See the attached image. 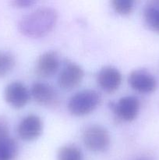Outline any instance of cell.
Here are the masks:
<instances>
[{
  "mask_svg": "<svg viewBox=\"0 0 159 160\" xmlns=\"http://www.w3.org/2000/svg\"><path fill=\"white\" fill-rule=\"evenodd\" d=\"M58 12L51 6H40L23 16L18 23V29L24 36L38 38L46 35L55 26Z\"/></svg>",
  "mask_w": 159,
  "mask_h": 160,
  "instance_id": "obj_1",
  "label": "cell"
},
{
  "mask_svg": "<svg viewBox=\"0 0 159 160\" xmlns=\"http://www.w3.org/2000/svg\"><path fill=\"white\" fill-rule=\"evenodd\" d=\"M101 101V95L93 89H83L72 95L67 108L72 115L83 117L94 111Z\"/></svg>",
  "mask_w": 159,
  "mask_h": 160,
  "instance_id": "obj_2",
  "label": "cell"
},
{
  "mask_svg": "<svg viewBox=\"0 0 159 160\" xmlns=\"http://www.w3.org/2000/svg\"><path fill=\"white\" fill-rule=\"evenodd\" d=\"M82 141L86 148L93 152H103L109 148L111 136L108 131L98 124L87 126L83 131Z\"/></svg>",
  "mask_w": 159,
  "mask_h": 160,
  "instance_id": "obj_3",
  "label": "cell"
},
{
  "mask_svg": "<svg viewBox=\"0 0 159 160\" xmlns=\"http://www.w3.org/2000/svg\"><path fill=\"white\" fill-rule=\"evenodd\" d=\"M140 100L133 95L120 98L116 102H112L110 108L118 120L131 122L137 117L140 111Z\"/></svg>",
  "mask_w": 159,
  "mask_h": 160,
  "instance_id": "obj_4",
  "label": "cell"
},
{
  "mask_svg": "<svg viewBox=\"0 0 159 160\" xmlns=\"http://www.w3.org/2000/svg\"><path fill=\"white\" fill-rule=\"evenodd\" d=\"M31 96L37 104L45 107H55L59 103V96L55 89L48 83L36 81L31 88Z\"/></svg>",
  "mask_w": 159,
  "mask_h": 160,
  "instance_id": "obj_5",
  "label": "cell"
},
{
  "mask_svg": "<svg viewBox=\"0 0 159 160\" xmlns=\"http://www.w3.org/2000/svg\"><path fill=\"white\" fill-rule=\"evenodd\" d=\"M128 83L133 90L140 93H151L157 88L156 78L145 69L132 70L129 74Z\"/></svg>",
  "mask_w": 159,
  "mask_h": 160,
  "instance_id": "obj_6",
  "label": "cell"
},
{
  "mask_svg": "<svg viewBox=\"0 0 159 160\" xmlns=\"http://www.w3.org/2000/svg\"><path fill=\"white\" fill-rule=\"evenodd\" d=\"M84 78V69L76 62L65 63L58 76V84L63 90L70 91L77 87Z\"/></svg>",
  "mask_w": 159,
  "mask_h": 160,
  "instance_id": "obj_7",
  "label": "cell"
},
{
  "mask_svg": "<svg viewBox=\"0 0 159 160\" xmlns=\"http://www.w3.org/2000/svg\"><path fill=\"white\" fill-rule=\"evenodd\" d=\"M31 98L30 90L20 81L9 83L4 90L5 100L14 109H21L24 107Z\"/></svg>",
  "mask_w": 159,
  "mask_h": 160,
  "instance_id": "obj_8",
  "label": "cell"
},
{
  "mask_svg": "<svg viewBox=\"0 0 159 160\" xmlns=\"http://www.w3.org/2000/svg\"><path fill=\"white\" fill-rule=\"evenodd\" d=\"M43 131L41 118L36 114H28L21 119L17 126V134L22 140L30 142L40 137Z\"/></svg>",
  "mask_w": 159,
  "mask_h": 160,
  "instance_id": "obj_9",
  "label": "cell"
},
{
  "mask_svg": "<svg viewBox=\"0 0 159 160\" xmlns=\"http://www.w3.org/2000/svg\"><path fill=\"white\" fill-rule=\"evenodd\" d=\"M123 75L118 69L113 66H104L97 74V82L103 91L108 93L115 92L120 87Z\"/></svg>",
  "mask_w": 159,
  "mask_h": 160,
  "instance_id": "obj_10",
  "label": "cell"
},
{
  "mask_svg": "<svg viewBox=\"0 0 159 160\" xmlns=\"http://www.w3.org/2000/svg\"><path fill=\"white\" fill-rule=\"evenodd\" d=\"M60 66L59 56L54 51H47L42 53L36 61L35 73L37 76L48 78L58 71Z\"/></svg>",
  "mask_w": 159,
  "mask_h": 160,
  "instance_id": "obj_11",
  "label": "cell"
},
{
  "mask_svg": "<svg viewBox=\"0 0 159 160\" xmlns=\"http://www.w3.org/2000/svg\"><path fill=\"white\" fill-rule=\"evenodd\" d=\"M143 17L150 29L159 33V1L148 2L145 5Z\"/></svg>",
  "mask_w": 159,
  "mask_h": 160,
  "instance_id": "obj_12",
  "label": "cell"
},
{
  "mask_svg": "<svg viewBox=\"0 0 159 160\" xmlns=\"http://www.w3.org/2000/svg\"><path fill=\"white\" fill-rule=\"evenodd\" d=\"M18 150L17 142L10 136L0 138V160H16Z\"/></svg>",
  "mask_w": 159,
  "mask_h": 160,
  "instance_id": "obj_13",
  "label": "cell"
},
{
  "mask_svg": "<svg viewBox=\"0 0 159 160\" xmlns=\"http://www.w3.org/2000/svg\"><path fill=\"white\" fill-rule=\"evenodd\" d=\"M57 160H84V156L76 145H65L58 149Z\"/></svg>",
  "mask_w": 159,
  "mask_h": 160,
  "instance_id": "obj_14",
  "label": "cell"
},
{
  "mask_svg": "<svg viewBox=\"0 0 159 160\" xmlns=\"http://www.w3.org/2000/svg\"><path fill=\"white\" fill-rule=\"evenodd\" d=\"M16 65L13 55L9 52H0V78L6 77Z\"/></svg>",
  "mask_w": 159,
  "mask_h": 160,
  "instance_id": "obj_15",
  "label": "cell"
},
{
  "mask_svg": "<svg viewBox=\"0 0 159 160\" xmlns=\"http://www.w3.org/2000/svg\"><path fill=\"white\" fill-rule=\"evenodd\" d=\"M111 4L114 10L120 15L131 13L134 8V2L132 0H112Z\"/></svg>",
  "mask_w": 159,
  "mask_h": 160,
  "instance_id": "obj_16",
  "label": "cell"
},
{
  "mask_svg": "<svg viewBox=\"0 0 159 160\" xmlns=\"http://www.w3.org/2000/svg\"><path fill=\"white\" fill-rule=\"evenodd\" d=\"M8 122L4 117H0V138L9 136Z\"/></svg>",
  "mask_w": 159,
  "mask_h": 160,
  "instance_id": "obj_17",
  "label": "cell"
},
{
  "mask_svg": "<svg viewBox=\"0 0 159 160\" xmlns=\"http://www.w3.org/2000/svg\"><path fill=\"white\" fill-rule=\"evenodd\" d=\"M34 3V2L32 0H14L11 4L17 8H26L31 6Z\"/></svg>",
  "mask_w": 159,
  "mask_h": 160,
  "instance_id": "obj_18",
  "label": "cell"
}]
</instances>
